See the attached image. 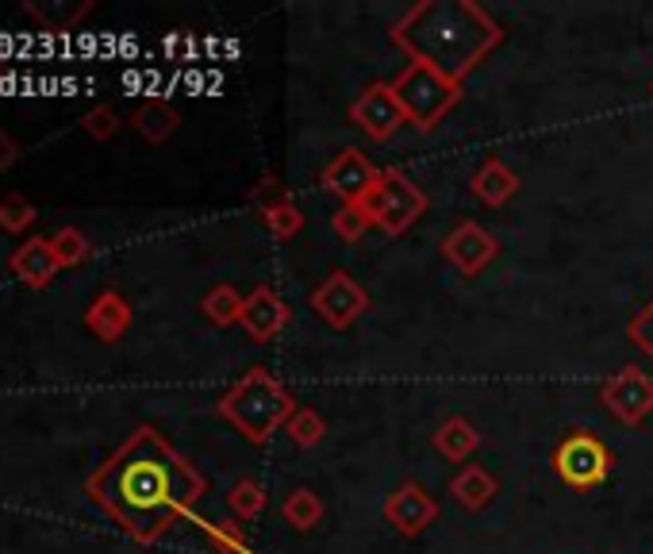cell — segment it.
I'll return each instance as SVG.
<instances>
[{
	"label": "cell",
	"mask_w": 653,
	"mask_h": 554,
	"mask_svg": "<svg viewBox=\"0 0 653 554\" xmlns=\"http://www.w3.org/2000/svg\"><path fill=\"white\" fill-rule=\"evenodd\" d=\"M85 327L96 335L101 343H116L119 335L131 327V304L119 293H101L85 312Z\"/></svg>",
	"instance_id": "obj_13"
},
{
	"label": "cell",
	"mask_w": 653,
	"mask_h": 554,
	"mask_svg": "<svg viewBox=\"0 0 653 554\" xmlns=\"http://www.w3.org/2000/svg\"><path fill=\"white\" fill-rule=\"evenodd\" d=\"M239 324L246 327V335L254 343H270L277 339L281 332H285L288 324V304L281 301L273 289H254V293L246 296V309H243V320Z\"/></svg>",
	"instance_id": "obj_12"
},
{
	"label": "cell",
	"mask_w": 653,
	"mask_h": 554,
	"mask_svg": "<svg viewBox=\"0 0 653 554\" xmlns=\"http://www.w3.org/2000/svg\"><path fill=\"white\" fill-rule=\"evenodd\" d=\"M281 512H285V520L296 527V532H312V527L324 520V501H319L312 489H293Z\"/></svg>",
	"instance_id": "obj_20"
},
{
	"label": "cell",
	"mask_w": 653,
	"mask_h": 554,
	"mask_svg": "<svg viewBox=\"0 0 653 554\" xmlns=\"http://www.w3.org/2000/svg\"><path fill=\"white\" fill-rule=\"evenodd\" d=\"M293 412L296 405L288 397V389L281 381H273L265 369H250L220 400V416L235 424L250 443H270L273 431L285 428Z\"/></svg>",
	"instance_id": "obj_2"
},
{
	"label": "cell",
	"mask_w": 653,
	"mask_h": 554,
	"mask_svg": "<svg viewBox=\"0 0 653 554\" xmlns=\"http://www.w3.org/2000/svg\"><path fill=\"white\" fill-rule=\"evenodd\" d=\"M400 108H404L408 124L415 127H431L434 119H442L457 101V82L446 77L442 70L426 66V62H411L404 74L392 82Z\"/></svg>",
	"instance_id": "obj_3"
},
{
	"label": "cell",
	"mask_w": 653,
	"mask_h": 554,
	"mask_svg": "<svg viewBox=\"0 0 653 554\" xmlns=\"http://www.w3.org/2000/svg\"><path fill=\"white\" fill-rule=\"evenodd\" d=\"M650 93H653V85H650Z\"/></svg>",
	"instance_id": "obj_33"
},
{
	"label": "cell",
	"mask_w": 653,
	"mask_h": 554,
	"mask_svg": "<svg viewBox=\"0 0 653 554\" xmlns=\"http://www.w3.org/2000/svg\"><path fill=\"white\" fill-rule=\"evenodd\" d=\"M350 119L373 143H389L392 135H397L400 127L408 124V116H404V108H400L397 93H392V85H385V82L369 85V90L361 93L358 101H354Z\"/></svg>",
	"instance_id": "obj_6"
},
{
	"label": "cell",
	"mask_w": 653,
	"mask_h": 554,
	"mask_svg": "<svg viewBox=\"0 0 653 554\" xmlns=\"http://www.w3.org/2000/svg\"><path fill=\"white\" fill-rule=\"evenodd\" d=\"M15 46V39L12 35H0V54H8Z\"/></svg>",
	"instance_id": "obj_32"
},
{
	"label": "cell",
	"mask_w": 653,
	"mask_h": 554,
	"mask_svg": "<svg viewBox=\"0 0 653 554\" xmlns=\"http://www.w3.org/2000/svg\"><path fill=\"white\" fill-rule=\"evenodd\" d=\"M82 127H85L88 135H93V139L104 143V139H112V135L119 132V116H116L112 108H93V112H88V116L82 119Z\"/></svg>",
	"instance_id": "obj_28"
},
{
	"label": "cell",
	"mask_w": 653,
	"mask_h": 554,
	"mask_svg": "<svg viewBox=\"0 0 653 554\" xmlns=\"http://www.w3.org/2000/svg\"><path fill=\"white\" fill-rule=\"evenodd\" d=\"M600 397L619 424H642L653 412V377L634 366L619 369L615 377H608Z\"/></svg>",
	"instance_id": "obj_7"
},
{
	"label": "cell",
	"mask_w": 653,
	"mask_h": 554,
	"mask_svg": "<svg viewBox=\"0 0 653 554\" xmlns=\"http://www.w3.org/2000/svg\"><path fill=\"white\" fill-rule=\"evenodd\" d=\"M554 470H558V478L566 481L569 489H596L608 481L611 454L596 436H580L577 431V436L558 443V451H554Z\"/></svg>",
	"instance_id": "obj_5"
},
{
	"label": "cell",
	"mask_w": 653,
	"mask_h": 554,
	"mask_svg": "<svg viewBox=\"0 0 653 554\" xmlns=\"http://www.w3.org/2000/svg\"><path fill=\"white\" fill-rule=\"evenodd\" d=\"M312 309H316L335 332H343V327H350L354 320L369 309V296L350 274H330L324 285L312 293Z\"/></svg>",
	"instance_id": "obj_9"
},
{
	"label": "cell",
	"mask_w": 653,
	"mask_h": 554,
	"mask_svg": "<svg viewBox=\"0 0 653 554\" xmlns=\"http://www.w3.org/2000/svg\"><path fill=\"white\" fill-rule=\"evenodd\" d=\"M369 212H366V205H343L335 216H330V228H335V236L338 239H346V243H358L361 236L369 231Z\"/></svg>",
	"instance_id": "obj_23"
},
{
	"label": "cell",
	"mask_w": 653,
	"mask_h": 554,
	"mask_svg": "<svg viewBox=\"0 0 653 554\" xmlns=\"http://www.w3.org/2000/svg\"><path fill=\"white\" fill-rule=\"evenodd\" d=\"M35 223V205L23 197H4L0 200V228L8 231H20V228H31Z\"/></svg>",
	"instance_id": "obj_26"
},
{
	"label": "cell",
	"mask_w": 653,
	"mask_h": 554,
	"mask_svg": "<svg viewBox=\"0 0 653 554\" xmlns=\"http://www.w3.org/2000/svg\"><path fill=\"white\" fill-rule=\"evenodd\" d=\"M377 181H381V170L354 147H346L324 170V189L343 197V205H361L377 189Z\"/></svg>",
	"instance_id": "obj_8"
},
{
	"label": "cell",
	"mask_w": 653,
	"mask_h": 554,
	"mask_svg": "<svg viewBox=\"0 0 653 554\" xmlns=\"http://www.w3.org/2000/svg\"><path fill=\"white\" fill-rule=\"evenodd\" d=\"M204 316L212 320V324H220V327H228V324H239L243 320V309H246V296H239L231 285H215L212 293L204 296Z\"/></svg>",
	"instance_id": "obj_19"
},
{
	"label": "cell",
	"mask_w": 653,
	"mask_h": 554,
	"mask_svg": "<svg viewBox=\"0 0 653 554\" xmlns=\"http://www.w3.org/2000/svg\"><path fill=\"white\" fill-rule=\"evenodd\" d=\"M477 447H481L477 428H473L470 420H462V416H450V420L442 424L439 431H434V451H439L442 459L457 462V466L470 462Z\"/></svg>",
	"instance_id": "obj_16"
},
{
	"label": "cell",
	"mask_w": 653,
	"mask_h": 554,
	"mask_svg": "<svg viewBox=\"0 0 653 554\" xmlns=\"http://www.w3.org/2000/svg\"><path fill=\"white\" fill-rule=\"evenodd\" d=\"M265 220H270V228L277 231V236H293V231L301 228V212H296L293 205H285V200L265 208Z\"/></svg>",
	"instance_id": "obj_29"
},
{
	"label": "cell",
	"mask_w": 653,
	"mask_h": 554,
	"mask_svg": "<svg viewBox=\"0 0 653 554\" xmlns=\"http://www.w3.org/2000/svg\"><path fill=\"white\" fill-rule=\"evenodd\" d=\"M51 247H54L59 266H82V262L88 259V239L77 228H62L59 236L51 239Z\"/></svg>",
	"instance_id": "obj_24"
},
{
	"label": "cell",
	"mask_w": 653,
	"mask_h": 554,
	"mask_svg": "<svg viewBox=\"0 0 653 554\" xmlns=\"http://www.w3.org/2000/svg\"><path fill=\"white\" fill-rule=\"evenodd\" d=\"M93 4H28V12L43 23V31H54V35H66L70 23H77Z\"/></svg>",
	"instance_id": "obj_21"
},
{
	"label": "cell",
	"mask_w": 653,
	"mask_h": 554,
	"mask_svg": "<svg viewBox=\"0 0 653 554\" xmlns=\"http://www.w3.org/2000/svg\"><path fill=\"white\" fill-rule=\"evenodd\" d=\"M631 339H634V347L639 351H646V355L653 358V301L646 304V309L634 316V324H631Z\"/></svg>",
	"instance_id": "obj_30"
},
{
	"label": "cell",
	"mask_w": 653,
	"mask_h": 554,
	"mask_svg": "<svg viewBox=\"0 0 653 554\" xmlns=\"http://www.w3.org/2000/svg\"><path fill=\"white\" fill-rule=\"evenodd\" d=\"M15 158H20V147H15V143H12V139H8V135H4V132H0V174H4V170H8V166H12V163H15Z\"/></svg>",
	"instance_id": "obj_31"
},
{
	"label": "cell",
	"mask_w": 653,
	"mask_h": 554,
	"mask_svg": "<svg viewBox=\"0 0 653 554\" xmlns=\"http://www.w3.org/2000/svg\"><path fill=\"white\" fill-rule=\"evenodd\" d=\"M473 192H477V200L481 205H488V208H499V205H507V200L519 192V178H515L512 170H507L499 158H488L485 166H481L477 174H473Z\"/></svg>",
	"instance_id": "obj_15"
},
{
	"label": "cell",
	"mask_w": 653,
	"mask_h": 554,
	"mask_svg": "<svg viewBox=\"0 0 653 554\" xmlns=\"http://www.w3.org/2000/svg\"><path fill=\"white\" fill-rule=\"evenodd\" d=\"M12 274L23 281V285H46L54 274H59V259H54V247L51 239H28V243L20 247V251L12 254Z\"/></svg>",
	"instance_id": "obj_14"
},
{
	"label": "cell",
	"mask_w": 653,
	"mask_h": 554,
	"mask_svg": "<svg viewBox=\"0 0 653 554\" xmlns=\"http://www.w3.org/2000/svg\"><path fill=\"white\" fill-rule=\"evenodd\" d=\"M285 431L296 447H316L319 439H324V416L312 412V408H296V412L288 416Z\"/></svg>",
	"instance_id": "obj_22"
},
{
	"label": "cell",
	"mask_w": 653,
	"mask_h": 554,
	"mask_svg": "<svg viewBox=\"0 0 653 554\" xmlns=\"http://www.w3.org/2000/svg\"><path fill=\"white\" fill-rule=\"evenodd\" d=\"M434 516H439V501H434L419 481H404V485L392 489L389 501H385V520H389L404 540L423 535L426 527L434 524Z\"/></svg>",
	"instance_id": "obj_10"
},
{
	"label": "cell",
	"mask_w": 653,
	"mask_h": 554,
	"mask_svg": "<svg viewBox=\"0 0 653 554\" xmlns=\"http://www.w3.org/2000/svg\"><path fill=\"white\" fill-rule=\"evenodd\" d=\"M204 532L223 554H254V547H250L243 540V532H239V524H208Z\"/></svg>",
	"instance_id": "obj_27"
},
{
	"label": "cell",
	"mask_w": 653,
	"mask_h": 554,
	"mask_svg": "<svg viewBox=\"0 0 653 554\" xmlns=\"http://www.w3.org/2000/svg\"><path fill=\"white\" fill-rule=\"evenodd\" d=\"M442 254H446V259L454 262L465 278H473V274H481L492 259H496L499 243L488 236L485 228H481V223L465 220V223H457L446 239H442Z\"/></svg>",
	"instance_id": "obj_11"
},
{
	"label": "cell",
	"mask_w": 653,
	"mask_h": 554,
	"mask_svg": "<svg viewBox=\"0 0 653 554\" xmlns=\"http://www.w3.org/2000/svg\"><path fill=\"white\" fill-rule=\"evenodd\" d=\"M85 493L127 535L150 543L200 501L204 478L155 428H139L85 481Z\"/></svg>",
	"instance_id": "obj_1"
},
{
	"label": "cell",
	"mask_w": 653,
	"mask_h": 554,
	"mask_svg": "<svg viewBox=\"0 0 653 554\" xmlns=\"http://www.w3.org/2000/svg\"><path fill=\"white\" fill-rule=\"evenodd\" d=\"M450 493H454V501L462 504V509L477 512L485 509V504L496 496V481H492V473L485 470V466H462L457 470V478L450 481Z\"/></svg>",
	"instance_id": "obj_17"
},
{
	"label": "cell",
	"mask_w": 653,
	"mask_h": 554,
	"mask_svg": "<svg viewBox=\"0 0 653 554\" xmlns=\"http://www.w3.org/2000/svg\"><path fill=\"white\" fill-rule=\"evenodd\" d=\"M231 512H235L239 520H254L257 512L265 509V493H262V485L257 481H239L235 489H231Z\"/></svg>",
	"instance_id": "obj_25"
},
{
	"label": "cell",
	"mask_w": 653,
	"mask_h": 554,
	"mask_svg": "<svg viewBox=\"0 0 653 554\" xmlns=\"http://www.w3.org/2000/svg\"><path fill=\"white\" fill-rule=\"evenodd\" d=\"M361 205H366L369 220H373L381 231H389V236H404L411 223L423 216L426 197H423V189H419L415 181H408L400 170H385L381 181H377V189L369 192Z\"/></svg>",
	"instance_id": "obj_4"
},
{
	"label": "cell",
	"mask_w": 653,
	"mask_h": 554,
	"mask_svg": "<svg viewBox=\"0 0 653 554\" xmlns=\"http://www.w3.org/2000/svg\"><path fill=\"white\" fill-rule=\"evenodd\" d=\"M131 124H135V132H139L143 139L166 143L169 135L177 132V112L169 108L166 101H147V104H143V108L131 116Z\"/></svg>",
	"instance_id": "obj_18"
}]
</instances>
